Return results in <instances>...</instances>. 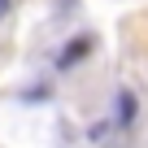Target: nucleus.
I'll return each mask as SVG.
<instances>
[{"instance_id":"obj_3","label":"nucleus","mask_w":148,"mask_h":148,"mask_svg":"<svg viewBox=\"0 0 148 148\" xmlns=\"http://www.w3.org/2000/svg\"><path fill=\"white\" fill-rule=\"evenodd\" d=\"M5 13H9V0H0V18H5Z\"/></svg>"},{"instance_id":"obj_2","label":"nucleus","mask_w":148,"mask_h":148,"mask_svg":"<svg viewBox=\"0 0 148 148\" xmlns=\"http://www.w3.org/2000/svg\"><path fill=\"white\" fill-rule=\"evenodd\" d=\"M118 118H122V126L135 118V96H131V92H122V96H118Z\"/></svg>"},{"instance_id":"obj_1","label":"nucleus","mask_w":148,"mask_h":148,"mask_svg":"<svg viewBox=\"0 0 148 148\" xmlns=\"http://www.w3.org/2000/svg\"><path fill=\"white\" fill-rule=\"evenodd\" d=\"M87 52H92V35H79V39H70V44L61 48V57H57V61H61V65H79Z\"/></svg>"}]
</instances>
